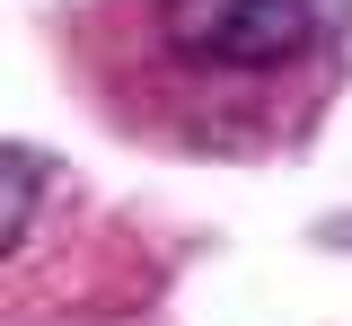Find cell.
I'll list each match as a JSON object with an SVG mask.
<instances>
[{"label": "cell", "instance_id": "cell-2", "mask_svg": "<svg viewBox=\"0 0 352 326\" xmlns=\"http://www.w3.org/2000/svg\"><path fill=\"white\" fill-rule=\"evenodd\" d=\"M36 186H44V159L27 150V141H18V150H9V230H0V247H9V256L27 247V221H36Z\"/></svg>", "mask_w": 352, "mask_h": 326}, {"label": "cell", "instance_id": "cell-1", "mask_svg": "<svg viewBox=\"0 0 352 326\" xmlns=\"http://www.w3.org/2000/svg\"><path fill=\"white\" fill-rule=\"evenodd\" d=\"M335 27V0H159V36L194 71H282Z\"/></svg>", "mask_w": 352, "mask_h": 326}, {"label": "cell", "instance_id": "cell-3", "mask_svg": "<svg viewBox=\"0 0 352 326\" xmlns=\"http://www.w3.org/2000/svg\"><path fill=\"white\" fill-rule=\"evenodd\" d=\"M326 247H352V212H344V221H326Z\"/></svg>", "mask_w": 352, "mask_h": 326}]
</instances>
